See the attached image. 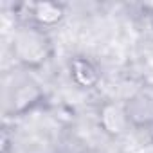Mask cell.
<instances>
[{
    "label": "cell",
    "mask_w": 153,
    "mask_h": 153,
    "mask_svg": "<svg viewBox=\"0 0 153 153\" xmlns=\"http://www.w3.org/2000/svg\"><path fill=\"white\" fill-rule=\"evenodd\" d=\"M68 72H70V79L83 90L96 88L99 85V79H101L99 68L87 56H74V58H70Z\"/></svg>",
    "instance_id": "cell-6"
},
{
    "label": "cell",
    "mask_w": 153,
    "mask_h": 153,
    "mask_svg": "<svg viewBox=\"0 0 153 153\" xmlns=\"http://www.w3.org/2000/svg\"><path fill=\"white\" fill-rule=\"evenodd\" d=\"M42 101H43V92L40 85L29 78H24L16 85L13 83V87L7 88L4 114L6 117H22L31 110H34Z\"/></svg>",
    "instance_id": "cell-3"
},
{
    "label": "cell",
    "mask_w": 153,
    "mask_h": 153,
    "mask_svg": "<svg viewBox=\"0 0 153 153\" xmlns=\"http://www.w3.org/2000/svg\"><path fill=\"white\" fill-rule=\"evenodd\" d=\"M11 51L22 68L36 70L51 59L52 42L47 31L33 25H18L13 34Z\"/></svg>",
    "instance_id": "cell-1"
},
{
    "label": "cell",
    "mask_w": 153,
    "mask_h": 153,
    "mask_svg": "<svg viewBox=\"0 0 153 153\" xmlns=\"http://www.w3.org/2000/svg\"><path fill=\"white\" fill-rule=\"evenodd\" d=\"M151 142H153V130H151Z\"/></svg>",
    "instance_id": "cell-7"
},
{
    "label": "cell",
    "mask_w": 153,
    "mask_h": 153,
    "mask_svg": "<svg viewBox=\"0 0 153 153\" xmlns=\"http://www.w3.org/2000/svg\"><path fill=\"white\" fill-rule=\"evenodd\" d=\"M18 25H33L42 31H51L65 20V6L58 2H29L15 7Z\"/></svg>",
    "instance_id": "cell-2"
},
{
    "label": "cell",
    "mask_w": 153,
    "mask_h": 153,
    "mask_svg": "<svg viewBox=\"0 0 153 153\" xmlns=\"http://www.w3.org/2000/svg\"><path fill=\"white\" fill-rule=\"evenodd\" d=\"M97 119H99L101 130L110 137H119L131 126L128 121L124 105L121 106V105H115L112 101H106L105 105H101Z\"/></svg>",
    "instance_id": "cell-5"
},
{
    "label": "cell",
    "mask_w": 153,
    "mask_h": 153,
    "mask_svg": "<svg viewBox=\"0 0 153 153\" xmlns=\"http://www.w3.org/2000/svg\"><path fill=\"white\" fill-rule=\"evenodd\" d=\"M124 110L128 121L135 128H151L153 130V92L139 90L126 103Z\"/></svg>",
    "instance_id": "cell-4"
}]
</instances>
